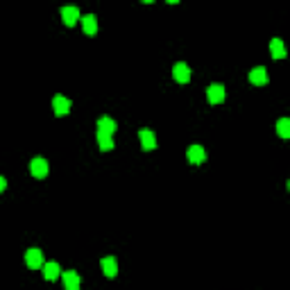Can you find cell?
Instances as JSON below:
<instances>
[{"instance_id":"obj_13","label":"cell","mask_w":290,"mask_h":290,"mask_svg":"<svg viewBox=\"0 0 290 290\" xmlns=\"http://www.w3.org/2000/svg\"><path fill=\"white\" fill-rule=\"evenodd\" d=\"M100 263H102V272L107 274L109 279H113V277L118 274V261H116L113 256H104Z\"/></svg>"},{"instance_id":"obj_15","label":"cell","mask_w":290,"mask_h":290,"mask_svg":"<svg viewBox=\"0 0 290 290\" xmlns=\"http://www.w3.org/2000/svg\"><path fill=\"white\" fill-rule=\"evenodd\" d=\"M270 52H272L274 59H284V57H286L284 41H281V39H272V41H270Z\"/></svg>"},{"instance_id":"obj_9","label":"cell","mask_w":290,"mask_h":290,"mask_svg":"<svg viewBox=\"0 0 290 290\" xmlns=\"http://www.w3.org/2000/svg\"><path fill=\"white\" fill-rule=\"evenodd\" d=\"M139 139H141V147H143V150L150 152L156 147V136H154V132H150V129H141Z\"/></svg>"},{"instance_id":"obj_10","label":"cell","mask_w":290,"mask_h":290,"mask_svg":"<svg viewBox=\"0 0 290 290\" xmlns=\"http://www.w3.org/2000/svg\"><path fill=\"white\" fill-rule=\"evenodd\" d=\"M61 279H64V290H80V274L75 270H68V272L61 274Z\"/></svg>"},{"instance_id":"obj_1","label":"cell","mask_w":290,"mask_h":290,"mask_svg":"<svg viewBox=\"0 0 290 290\" xmlns=\"http://www.w3.org/2000/svg\"><path fill=\"white\" fill-rule=\"evenodd\" d=\"M186 159H188V163H193V166H202V163L206 161V150L202 145L195 143L186 150Z\"/></svg>"},{"instance_id":"obj_7","label":"cell","mask_w":290,"mask_h":290,"mask_svg":"<svg viewBox=\"0 0 290 290\" xmlns=\"http://www.w3.org/2000/svg\"><path fill=\"white\" fill-rule=\"evenodd\" d=\"M52 111L54 116H66L70 111V100L64 96H54L52 97Z\"/></svg>"},{"instance_id":"obj_18","label":"cell","mask_w":290,"mask_h":290,"mask_svg":"<svg viewBox=\"0 0 290 290\" xmlns=\"http://www.w3.org/2000/svg\"><path fill=\"white\" fill-rule=\"evenodd\" d=\"M5 188H7V179H5V177H0V193H2Z\"/></svg>"},{"instance_id":"obj_6","label":"cell","mask_w":290,"mask_h":290,"mask_svg":"<svg viewBox=\"0 0 290 290\" xmlns=\"http://www.w3.org/2000/svg\"><path fill=\"white\" fill-rule=\"evenodd\" d=\"M172 77H175L179 84H188V82H191V68H188L184 61H179V64H175V68H172Z\"/></svg>"},{"instance_id":"obj_16","label":"cell","mask_w":290,"mask_h":290,"mask_svg":"<svg viewBox=\"0 0 290 290\" xmlns=\"http://www.w3.org/2000/svg\"><path fill=\"white\" fill-rule=\"evenodd\" d=\"M97 145H100V150H102V152H111L113 150V139H111V136H107V134H100V132H97Z\"/></svg>"},{"instance_id":"obj_12","label":"cell","mask_w":290,"mask_h":290,"mask_svg":"<svg viewBox=\"0 0 290 290\" xmlns=\"http://www.w3.org/2000/svg\"><path fill=\"white\" fill-rule=\"evenodd\" d=\"M80 21H82V27H84L86 37H96L97 34V18L93 16V14H86V16H82Z\"/></svg>"},{"instance_id":"obj_17","label":"cell","mask_w":290,"mask_h":290,"mask_svg":"<svg viewBox=\"0 0 290 290\" xmlns=\"http://www.w3.org/2000/svg\"><path fill=\"white\" fill-rule=\"evenodd\" d=\"M277 134H279L281 139H288L290 136V120L288 118H281L279 123H277Z\"/></svg>"},{"instance_id":"obj_8","label":"cell","mask_w":290,"mask_h":290,"mask_svg":"<svg viewBox=\"0 0 290 290\" xmlns=\"http://www.w3.org/2000/svg\"><path fill=\"white\" fill-rule=\"evenodd\" d=\"M249 82H252L254 86L268 84V70H265V66H256V68L249 70Z\"/></svg>"},{"instance_id":"obj_2","label":"cell","mask_w":290,"mask_h":290,"mask_svg":"<svg viewBox=\"0 0 290 290\" xmlns=\"http://www.w3.org/2000/svg\"><path fill=\"white\" fill-rule=\"evenodd\" d=\"M30 172H32V177H37V179L48 177V161H46L43 156H34L32 161H30Z\"/></svg>"},{"instance_id":"obj_5","label":"cell","mask_w":290,"mask_h":290,"mask_svg":"<svg viewBox=\"0 0 290 290\" xmlns=\"http://www.w3.org/2000/svg\"><path fill=\"white\" fill-rule=\"evenodd\" d=\"M80 18H82V14L77 7H61V21H64V25L73 27Z\"/></svg>"},{"instance_id":"obj_14","label":"cell","mask_w":290,"mask_h":290,"mask_svg":"<svg viewBox=\"0 0 290 290\" xmlns=\"http://www.w3.org/2000/svg\"><path fill=\"white\" fill-rule=\"evenodd\" d=\"M43 277L48 281H54L57 277L61 274V268H59V263H54V261H50V263H43Z\"/></svg>"},{"instance_id":"obj_4","label":"cell","mask_w":290,"mask_h":290,"mask_svg":"<svg viewBox=\"0 0 290 290\" xmlns=\"http://www.w3.org/2000/svg\"><path fill=\"white\" fill-rule=\"evenodd\" d=\"M225 86L222 84H211L209 89H206V97H209V102L211 104H220L225 102Z\"/></svg>"},{"instance_id":"obj_3","label":"cell","mask_w":290,"mask_h":290,"mask_svg":"<svg viewBox=\"0 0 290 290\" xmlns=\"http://www.w3.org/2000/svg\"><path fill=\"white\" fill-rule=\"evenodd\" d=\"M25 263H27V268L30 270H41L43 268V252L41 249H37V247H32V249H27L25 252Z\"/></svg>"},{"instance_id":"obj_11","label":"cell","mask_w":290,"mask_h":290,"mask_svg":"<svg viewBox=\"0 0 290 290\" xmlns=\"http://www.w3.org/2000/svg\"><path fill=\"white\" fill-rule=\"evenodd\" d=\"M118 129V125H116V120L109 118V116H102V118L97 120V132L100 134H107V136H113V132Z\"/></svg>"}]
</instances>
